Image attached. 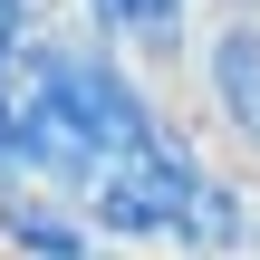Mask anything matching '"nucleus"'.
Instances as JSON below:
<instances>
[{"instance_id":"39448f33","label":"nucleus","mask_w":260,"mask_h":260,"mask_svg":"<svg viewBox=\"0 0 260 260\" xmlns=\"http://www.w3.org/2000/svg\"><path fill=\"white\" fill-rule=\"evenodd\" d=\"M48 39V0H0V68H19Z\"/></svg>"},{"instance_id":"f03ea898","label":"nucleus","mask_w":260,"mask_h":260,"mask_svg":"<svg viewBox=\"0 0 260 260\" xmlns=\"http://www.w3.org/2000/svg\"><path fill=\"white\" fill-rule=\"evenodd\" d=\"M193 96H203L212 135H222V145H241V154L260 164V10L212 0L203 48H193Z\"/></svg>"},{"instance_id":"f257e3e1","label":"nucleus","mask_w":260,"mask_h":260,"mask_svg":"<svg viewBox=\"0 0 260 260\" xmlns=\"http://www.w3.org/2000/svg\"><path fill=\"white\" fill-rule=\"evenodd\" d=\"M222 164H212V145L174 116L164 135H145L135 154H116L106 164V183L87 193V222H96V241L106 251H183V222H193V203H203V183H212Z\"/></svg>"},{"instance_id":"6e6552de","label":"nucleus","mask_w":260,"mask_h":260,"mask_svg":"<svg viewBox=\"0 0 260 260\" xmlns=\"http://www.w3.org/2000/svg\"><path fill=\"white\" fill-rule=\"evenodd\" d=\"M0 260H10V251H0Z\"/></svg>"},{"instance_id":"0eeeda50","label":"nucleus","mask_w":260,"mask_h":260,"mask_svg":"<svg viewBox=\"0 0 260 260\" xmlns=\"http://www.w3.org/2000/svg\"><path fill=\"white\" fill-rule=\"evenodd\" d=\"M232 10H260V0H232Z\"/></svg>"},{"instance_id":"7ed1b4c3","label":"nucleus","mask_w":260,"mask_h":260,"mask_svg":"<svg viewBox=\"0 0 260 260\" xmlns=\"http://www.w3.org/2000/svg\"><path fill=\"white\" fill-rule=\"evenodd\" d=\"M77 29L135 68H193L203 48V0H68Z\"/></svg>"},{"instance_id":"423d86ee","label":"nucleus","mask_w":260,"mask_h":260,"mask_svg":"<svg viewBox=\"0 0 260 260\" xmlns=\"http://www.w3.org/2000/svg\"><path fill=\"white\" fill-rule=\"evenodd\" d=\"M77 260H125V251H77Z\"/></svg>"},{"instance_id":"1a4fd4ad","label":"nucleus","mask_w":260,"mask_h":260,"mask_svg":"<svg viewBox=\"0 0 260 260\" xmlns=\"http://www.w3.org/2000/svg\"><path fill=\"white\" fill-rule=\"evenodd\" d=\"M251 174H260V164H251Z\"/></svg>"},{"instance_id":"20e7f679","label":"nucleus","mask_w":260,"mask_h":260,"mask_svg":"<svg viewBox=\"0 0 260 260\" xmlns=\"http://www.w3.org/2000/svg\"><path fill=\"white\" fill-rule=\"evenodd\" d=\"M0 251L10 260H77V251H106V241H96L87 203H68V193H10L0 203Z\"/></svg>"}]
</instances>
